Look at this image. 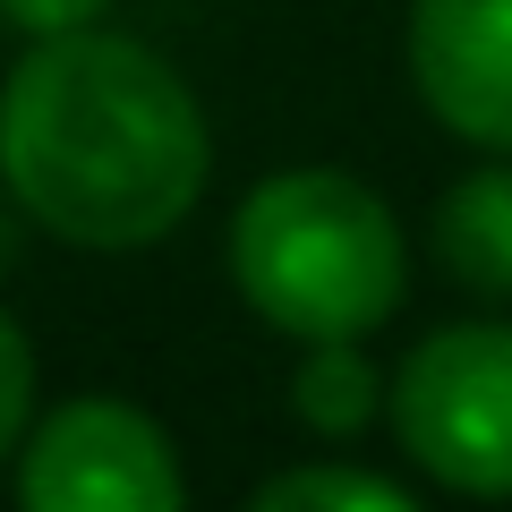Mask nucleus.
Masks as SVG:
<instances>
[{
  "label": "nucleus",
  "instance_id": "nucleus-2",
  "mask_svg": "<svg viewBox=\"0 0 512 512\" xmlns=\"http://www.w3.org/2000/svg\"><path fill=\"white\" fill-rule=\"evenodd\" d=\"M231 282L291 342H367L410 291V248L367 180L299 163L231 214Z\"/></svg>",
  "mask_w": 512,
  "mask_h": 512
},
{
  "label": "nucleus",
  "instance_id": "nucleus-6",
  "mask_svg": "<svg viewBox=\"0 0 512 512\" xmlns=\"http://www.w3.org/2000/svg\"><path fill=\"white\" fill-rule=\"evenodd\" d=\"M427 248L436 265L478 299H512V154L478 163L470 180H453L436 197V222H427Z\"/></svg>",
  "mask_w": 512,
  "mask_h": 512
},
{
  "label": "nucleus",
  "instance_id": "nucleus-3",
  "mask_svg": "<svg viewBox=\"0 0 512 512\" xmlns=\"http://www.w3.org/2000/svg\"><path fill=\"white\" fill-rule=\"evenodd\" d=\"M393 436L427 487L512 495V325L470 316L444 325L393 367Z\"/></svg>",
  "mask_w": 512,
  "mask_h": 512
},
{
  "label": "nucleus",
  "instance_id": "nucleus-1",
  "mask_svg": "<svg viewBox=\"0 0 512 512\" xmlns=\"http://www.w3.org/2000/svg\"><path fill=\"white\" fill-rule=\"evenodd\" d=\"M214 137L163 52L128 35H35L0 77V188L60 248L128 256L188 222Z\"/></svg>",
  "mask_w": 512,
  "mask_h": 512
},
{
  "label": "nucleus",
  "instance_id": "nucleus-9",
  "mask_svg": "<svg viewBox=\"0 0 512 512\" xmlns=\"http://www.w3.org/2000/svg\"><path fill=\"white\" fill-rule=\"evenodd\" d=\"M26 427H35V342L0 316V461H18Z\"/></svg>",
  "mask_w": 512,
  "mask_h": 512
},
{
  "label": "nucleus",
  "instance_id": "nucleus-8",
  "mask_svg": "<svg viewBox=\"0 0 512 512\" xmlns=\"http://www.w3.org/2000/svg\"><path fill=\"white\" fill-rule=\"evenodd\" d=\"M265 512H419V487L393 470H359V461H308V470H274L256 487Z\"/></svg>",
  "mask_w": 512,
  "mask_h": 512
},
{
  "label": "nucleus",
  "instance_id": "nucleus-7",
  "mask_svg": "<svg viewBox=\"0 0 512 512\" xmlns=\"http://www.w3.org/2000/svg\"><path fill=\"white\" fill-rule=\"evenodd\" d=\"M376 410H384L376 359H367L359 342H308V359H299V376H291V419L308 427V436L350 444V436L376 427Z\"/></svg>",
  "mask_w": 512,
  "mask_h": 512
},
{
  "label": "nucleus",
  "instance_id": "nucleus-4",
  "mask_svg": "<svg viewBox=\"0 0 512 512\" xmlns=\"http://www.w3.org/2000/svg\"><path fill=\"white\" fill-rule=\"evenodd\" d=\"M188 495L171 436L137 402L77 393L18 444V504L26 512H171Z\"/></svg>",
  "mask_w": 512,
  "mask_h": 512
},
{
  "label": "nucleus",
  "instance_id": "nucleus-10",
  "mask_svg": "<svg viewBox=\"0 0 512 512\" xmlns=\"http://www.w3.org/2000/svg\"><path fill=\"white\" fill-rule=\"evenodd\" d=\"M111 0H0V18L18 35H69V26H94Z\"/></svg>",
  "mask_w": 512,
  "mask_h": 512
},
{
  "label": "nucleus",
  "instance_id": "nucleus-5",
  "mask_svg": "<svg viewBox=\"0 0 512 512\" xmlns=\"http://www.w3.org/2000/svg\"><path fill=\"white\" fill-rule=\"evenodd\" d=\"M410 86L478 154H512V0H410Z\"/></svg>",
  "mask_w": 512,
  "mask_h": 512
}]
</instances>
